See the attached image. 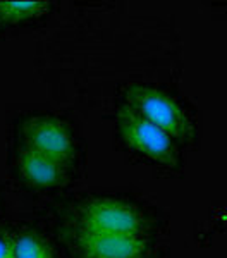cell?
Wrapping results in <instances>:
<instances>
[{"label":"cell","mask_w":227,"mask_h":258,"mask_svg":"<svg viewBox=\"0 0 227 258\" xmlns=\"http://www.w3.org/2000/svg\"><path fill=\"white\" fill-rule=\"evenodd\" d=\"M62 258H159V212L127 193L64 195L38 210Z\"/></svg>","instance_id":"obj_1"},{"label":"cell","mask_w":227,"mask_h":258,"mask_svg":"<svg viewBox=\"0 0 227 258\" xmlns=\"http://www.w3.org/2000/svg\"><path fill=\"white\" fill-rule=\"evenodd\" d=\"M7 145H18L64 165L81 170L86 143L81 131L64 114L41 107H26L7 120Z\"/></svg>","instance_id":"obj_2"},{"label":"cell","mask_w":227,"mask_h":258,"mask_svg":"<svg viewBox=\"0 0 227 258\" xmlns=\"http://www.w3.org/2000/svg\"><path fill=\"white\" fill-rule=\"evenodd\" d=\"M114 133L119 147L131 159L160 172H177L183 167V147L121 102H117L114 112Z\"/></svg>","instance_id":"obj_3"},{"label":"cell","mask_w":227,"mask_h":258,"mask_svg":"<svg viewBox=\"0 0 227 258\" xmlns=\"http://www.w3.org/2000/svg\"><path fill=\"white\" fill-rule=\"evenodd\" d=\"M117 102L138 112L167 133L179 147H191L198 138V122L188 105L171 91L146 83L127 85L119 91Z\"/></svg>","instance_id":"obj_4"},{"label":"cell","mask_w":227,"mask_h":258,"mask_svg":"<svg viewBox=\"0 0 227 258\" xmlns=\"http://www.w3.org/2000/svg\"><path fill=\"white\" fill-rule=\"evenodd\" d=\"M7 172L21 193L50 198L67 195L81 176V170L18 145H7Z\"/></svg>","instance_id":"obj_5"},{"label":"cell","mask_w":227,"mask_h":258,"mask_svg":"<svg viewBox=\"0 0 227 258\" xmlns=\"http://www.w3.org/2000/svg\"><path fill=\"white\" fill-rule=\"evenodd\" d=\"M59 9L52 0H0V40L43 30Z\"/></svg>","instance_id":"obj_6"},{"label":"cell","mask_w":227,"mask_h":258,"mask_svg":"<svg viewBox=\"0 0 227 258\" xmlns=\"http://www.w3.org/2000/svg\"><path fill=\"white\" fill-rule=\"evenodd\" d=\"M11 236L14 258H62L55 239L38 217L11 219Z\"/></svg>","instance_id":"obj_7"},{"label":"cell","mask_w":227,"mask_h":258,"mask_svg":"<svg viewBox=\"0 0 227 258\" xmlns=\"http://www.w3.org/2000/svg\"><path fill=\"white\" fill-rule=\"evenodd\" d=\"M0 258H14V246L11 236V219L0 220Z\"/></svg>","instance_id":"obj_8"},{"label":"cell","mask_w":227,"mask_h":258,"mask_svg":"<svg viewBox=\"0 0 227 258\" xmlns=\"http://www.w3.org/2000/svg\"><path fill=\"white\" fill-rule=\"evenodd\" d=\"M4 214H6V191L0 186V220L6 217Z\"/></svg>","instance_id":"obj_9"}]
</instances>
